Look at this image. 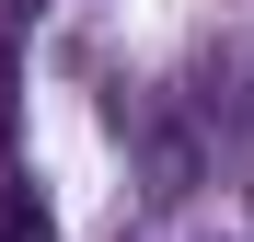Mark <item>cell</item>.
Listing matches in <instances>:
<instances>
[{
  "instance_id": "6da1fadb",
  "label": "cell",
  "mask_w": 254,
  "mask_h": 242,
  "mask_svg": "<svg viewBox=\"0 0 254 242\" xmlns=\"http://www.w3.org/2000/svg\"><path fill=\"white\" fill-rule=\"evenodd\" d=\"M0 242H58V208H47L23 173H0Z\"/></svg>"
},
{
  "instance_id": "7a4b0ae2",
  "label": "cell",
  "mask_w": 254,
  "mask_h": 242,
  "mask_svg": "<svg viewBox=\"0 0 254 242\" xmlns=\"http://www.w3.org/2000/svg\"><path fill=\"white\" fill-rule=\"evenodd\" d=\"M12 93H23V47L0 35V150H12Z\"/></svg>"
},
{
  "instance_id": "3957f363",
  "label": "cell",
  "mask_w": 254,
  "mask_h": 242,
  "mask_svg": "<svg viewBox=\"0 0 254 242\" xmlns=\"http://www.w3.org/2000/svg\"><path fill=\"white\" fill-rule=\"evenodd\" d=\"M12 12H35V0H12Z\"/></svg>"
}]
</instances>
